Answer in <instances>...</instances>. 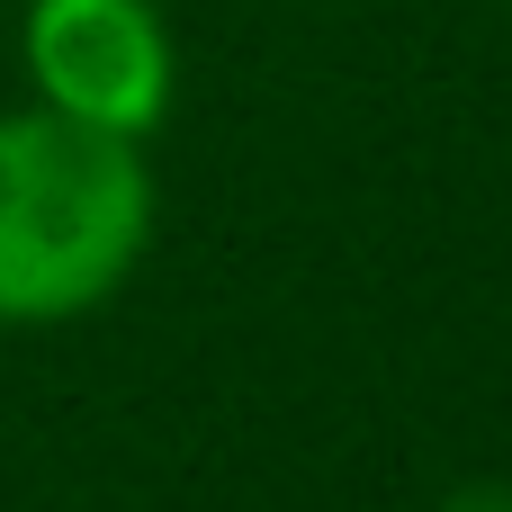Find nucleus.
Segmentation results:
<instances>
[{"instance_id":"1","label":"nucleus","mask_w":512,"mask_h":512,"mask_svg":"<svg viewBox=\"0 0 512 512\" xmlns=\"http://www.w3.org/2000/svg\"><path fill=\"white\" fill-rule=\"evenodd\" d=\"M153 234V171L126 135L54 108L0 117V324L99 306Z\"/></svg>"},{"instance_id":"2","label":"nucleus","mask_w":512,"mask_h":512,"mask_svg":"<svg viewBox=\"0 0 512 512\" xmlns=\"http://www.w3.org/2000/svg\"><path fill=\"white\" fill-rule=\"evenodd\" d=\"M27 72L54 117L144 144L171 108V27L153 0H36Z\"/></svg>"},{"instance_id":"3","label":"nucleus","mask_w":512,"mask_h":512,"mask_svg":"<svg viewBox=\"0 0 512 512\" xmlns=\"http://www.w3.org/2000/svg\"><path fill=\"white\" fill-rule=\"evenodd\" d=\"M450 512H512V495H504V486H468Z\"/></svg>"}]
</instances>
